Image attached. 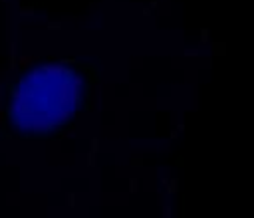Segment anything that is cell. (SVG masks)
Here are the masks:
<instances>
[{"label": "cell", "mask_w": 254, "mask_h": 218, "mask_svg": "<svg viewBox=\"0 0 254 218\" xmlns=\"http://www.w3.org/2000/svg\"><path fill=\"white\" fill-rule=\"evenodd\" d=\"M54 127H56L54 121L48 119V117H36L32 121V133H36V135H44L48 131H52Z\"/></svg>", "instance_id": "1"}, {"label": "cell", "mask_w": 254, "mask_h": 218, "mask_svg": "<svg viewBox=\"0 0 254 218\" xmlns=\"http://www.w3.org/2000/svg\"><path fill=\"white\" fill-rule=\"evenodd\" d=\"M81 87H84V77L74 76L72 77V87H70V91H72V107L81 103Z\"/></svg>", "instance_id": "2"}, {"label": "cell", "mask_w": 254, "mask_h": 218, "mask_svg": "<svg viewBox=\"0 0 254 218\" xmlns=\"http://www.w3.org/2000/svg\"><path fill=\"white\" fill-rule=\"evenodd\" d=\"M74 117V111L72 109H60V111H56L54 113V125L58 127V125H66V123H70V119Z\"/></svg>", "instance_id": "3"}, {"label": "cell", "mask_w": 254, "mask_h": 218, "mask_svg": "<svg viewBox=\"0 0 254 218\" xmlns=\"http://www.w3.org/2000/svg\"><path fill=\"white\" fill-rule=\"evenodd\" d=\"M8 64H10V69L16 72V44L10 42V58H8Z\"/></svg>", "instance_id": "4"}, {"label": "cell", "mask_w": 254, "mask_h": 218, "mask_svg": "<svg viewBox=\"0 0 254 218\" xmlns=\"http://www.w3.org/2000/svg\"><path fill=\"white\" fill-rule=\"evenodd\" d=\"M20 16H34V6H30V4L22 6L20 8Z\"/></svg>", "instance_id": "5"}, {"label": "cell", "mask_w": 254, "mask_h": 218, "mask_svg": "<svg viewBox=\"0 0 254 218\" xmlns=\"http://www.w3.org/2000/svg\"><path fill=\"white\" fill-rule=\"evenodd\" d=\"M86 159H88V167H95V165H97V161H95V153L93 151H89Z\"/></svg>", "instance_id": "6"}, {"label": "cell", "mask_w": 254, "mask_h": 218, "mask_svg": "<svg viewBox=\"0 0 254 218\" xmlns=\"http://www.w3.org/2000/svg\"><path fill=\"white\" fill-rule=\"evenodd\" d=\"M68 206L70 208L76 206V192H68Z\"/></svg>", "instance_id": "7"}, {"label": "cell", "mask_w": 254, "mask_h": 218, "mask_svg": "<svg viewBox=\"0 0 254 218\" xmlns=\"http://www.w3.org/2000/svg\"><path fill=\"white\" fill-rule=\"evenodd\" d=\"M34 62V58H30V56H24V58H20V65L22 67H26L28 64H32Z\"/></svg>", "instance_id": "8"}, {"label": "cell", "mask_w": 254, "mask_h": 218, "mask_svg": "<svg viewBox=\"0 0 254 218\" xmlns=\"http://www.w3.org/2000/svg\"><path fill=\"white\" fill-rule=\"evenodd\" d=\"M48 30H62V22H48Z\"/></svg>", "instance_id": "9"}, {"label": "cell", "mask_w": 254, "mask_h": 218, "mask_svg": "<svg viewBox=\"0 0 254 218\" xmlns=\"http://www.w3.org/2000/svg\"><path fill=\"white\" fill-rule=\"evenodd\" d=\"M91 151H93V153L100 151V139H97V137H93V139H91Z\"/></svg>", "instance_id": "10"}, {"label": "cell", "mask_w": 254, "mask_h": 218, "mask_svg": "<svg viewBox=\"0 0 254 218\" xmlns=\"http://www.w3.org/2000/svg\"><path fill=\"white\" fill-rule=\"evenodd\" d=\"M129 190H131V192H137V178H131V181H129Z\"/></svg>", "instance_id": "11"}, {"label": "cell", "mask_w": 254, "mask_h": 218, "mask_svg": "<svg viewBox=\"0 0 254 218\" xmlns=\"http://www.w3.org/2000/svg\"><path fill=\"white\" fill-rule=\"evenodd\" d=\"M177 190V181H171V185H169V192H175Z\"/></svg>", "instance_id": "12"}, {"label": "cell", "mask_w": 254, "mask_h": 218, "mask_svg": "<svg viewBox=\"0 0 254 218\" xmlns=\"http://www.w3.org/2000/svg\"><path fill=\"white\" fill-rule=\"evenodd\" d=\"M62 135H64V137H76V131H74V129H70L68 133H62Z\"/></svg>", "instance_id": "13"}, {"label": "cell", "mask_w": 254, "mask_h": 218, "mask_svg": "<svg viewBox=\"0 0 254 218\" xmlns=\"http://www.w3.org/2000/svg\"><path fill=\"white\" fill-rule=\"evenodd\" d=\"M62 64H76V60L74 58H66V60H62Z\"/></svg>", "instance_id": "14"}, {"label": "cell", "mask_w": 254, "mask_h": 218, "mask_svg": "<svg viewBox=\"0 0 254 218\" xmlns=\"http://www.w3.org/2000/svg\"><path fill=\"white\" fill-rule=\"evenodd\" d=\"M2 115H4V113H2V111H0V121H2Z\"/></svg>", "instance_id": "15"}, {"label": "cell", "mask_w": 254, "mask_h": 218, "mask_svg": "<svg viewBox=\"0 0 254 218\" xmlns=\"http://www.w3.org/2000/svg\"><path fill=\"white\" fill-rule=\"evenodd\" d=\"M0 2H4V0H0Z\"/></svg>", "instance_id": "16"}]
</instances>
